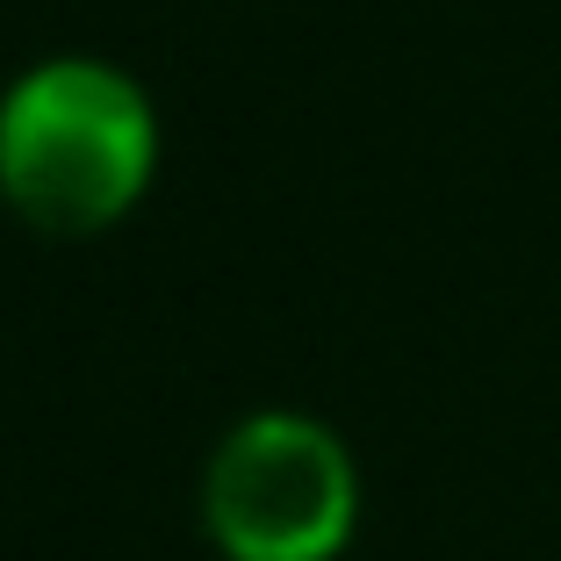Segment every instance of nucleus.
I'll return each instance as SVG.
<instances>
[{
  "instance_id": "obj_1",
  "label": "nucleus",
  "mask_w": 561,
  "mask_h": 561,
  "mask_svg": "<svg viewBox=\"0 0 561 561\" xmlns=\"http://www.w3.org/2000/svg\"><path fill=\"white\" fill-rule=\"evenodd\" d=\"M165 159L159 101L130 66L50 50L0 87V202L50 238L116 231Z\"/></svg>"
},
{
  "instance_id": "obj_2",
  "label": "nucleus",
  "mask_w": 561,
  "mask_h": 561,
  "mask_svg": "<svg viewBox=\"0 0 561 561\" xmlns=\"http://www.w3.org/2000/svg\"><path fill=\"white\" fill-rule=\"evenodd\" d=\"M360 518V454L317 411L266 403L209 446L202 533L216 561H346Z\"/></svg>"
}]
</instances>
